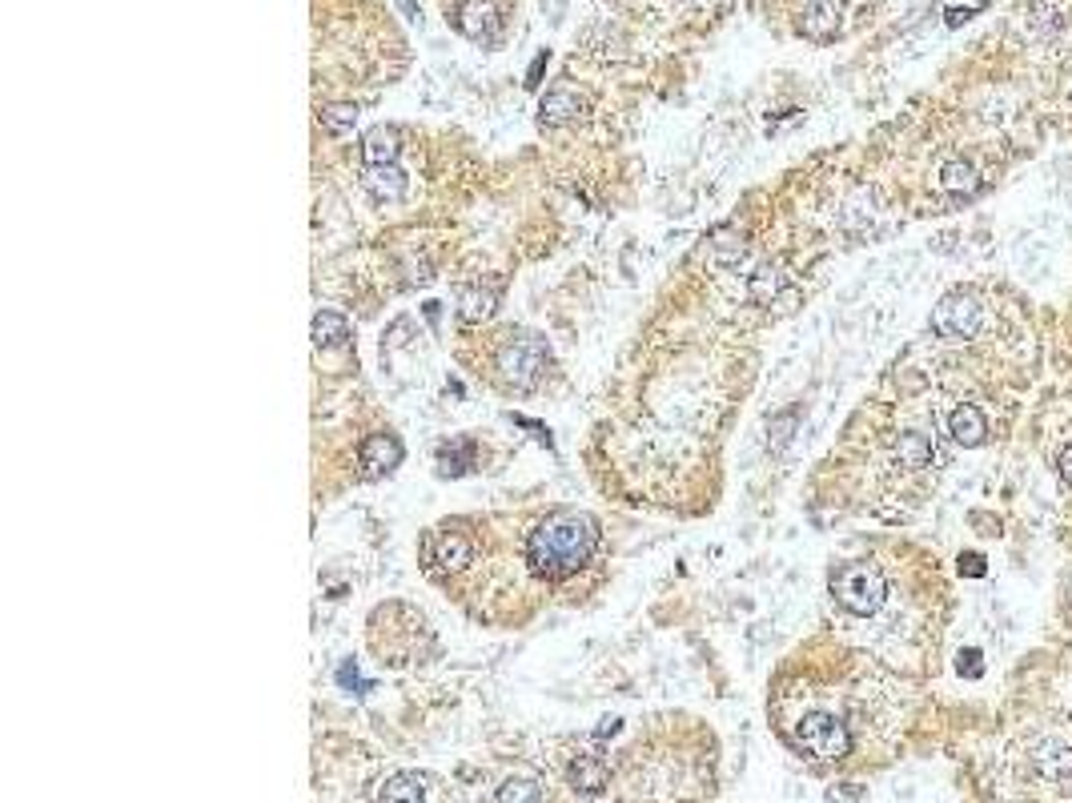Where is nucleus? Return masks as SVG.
<instances>
[{"mask_svg":"<svg viewBox=\"0 0 1072 803\" xmlns=\"http://www.w3.org/2000/svg\"><path fill=\"white\" fill-rule=\"evenodd\" d=\"M595 547H599V522L591 514L555 510L530 530L526 559H530L534 575H543V579L555 583V579L575 575L595 555Z\"/></svg>","mask_w":1072,"mask_h":803,"instance_id":"f257e3e1","label":"nucleus"},{"mask_svg":"<svg viewBox=\"0 0 1072 803\" xmlns=\"http://www.w3.org/2000/svg\"><path fill=\"white\" fill-rule=\"evenodd\" d=\"M832 595L852 615H876L888 599V579L876 563H848L832 575Z\"/></svg>","mask_w":1072,"mask_h":803,"instance_id":"f03ea898","label":"nucleus"},{"mask_svg":"<svg viewBox=\"0 0 1072 803\" xmlns=\"http://www.w3.org/2000/svg\"><path fill=\"white\" fill-rule=\"evenodd\" d=\"M795 739H799V747L808 751V755L828 759V763L852 755V731H848V723L836 719V715H828V711L803 715V719L795 723Z\"/></svg>","mask_w":1072,"mask_h":803,"instance_id":"7ed1b4c3","label":"nucleus"},{"mask_svg":"<svg viewBox=\"0 0 1072 803\" xmlns=\"http://www.w3.org/2000/svg\"><path fill=\"white\" fill-rule=\"evenodd\" d=\"M980 318H984V306L972 290H952L948 298H940V306L932 310V330L948 342H964L980 330Z\"/></svg>","mask_w":1072,"mask_h":803,"instance_id":"20e7f679","label":"nucleus"},{"mask_svg":"<svg viewBox=\"0 0 1072 803\" xmlns=\"http://www.w3.org/2000/svg\"><path fill=\"white\" fill-rule=\"evenodd\" d=\"M498 366H502V374L514 386H534V382H539V374L547 370V346L539 338H518L514 346L502 350Z\"/></svg>","mask_w":1072,"mask_h":803,"instance_id":"39448f33","label":"nucleus"},{"mask_svg":"<svg viewBox=\"0 0 1072 803\" xmlns=\"http://www.w3.org/2000/svg\"><path fill=\"white\" fill-rule=\"evenodd\" d=\"M454 29L474 45H494L502 33V17L490 0H462L454 9Z\"/></svg>","mask_w":1072,"mask_h":803,"instance_id":"423d86ee","label":"nucleus"},{"mask_svg":"<svg viewBox=\"0 0 1072 803\" xmlns=\"http://www.w3.org/2000/svg\"><path fill=\"white\" fill-rule=\"evenodd\" d=\"M844 29V5L840 0H808L799 13V33L816 41V45H832Z\"/></svg>","mask_w":1072,"mask_h":803,"instance_id":"0eeeda50","label":"nucleus"},{"mask_svg":"<svg viewBox=\"0 0 1072 803\" xmlns=\"http://www.w3.org/2000/svg\"><path fill=\"white\" fill-rule=\"evenodd\" d=\"M1032 767L1044 783L1052 787H1068L1072 783V743L1064 739H1040L1032 751Z\"/></svg>","mask_w":1072,"mask_h":803,"instance_id":"6e6552de","label":"nucleus"},{"mask_svg":"<svg viewBox=\"0 0 1072 803\" xmlns=\"http://www.w3.org/2000/svg\"><path fill=\"white\" fill-rule=\"evenodd\" d=\"M402 462V442L394 434H370L358 450V466L366 478H382Z\"/></svg>","mask_w":1072,"mask_h":803,"instance_id":"1a4fd4ad","label":"nucleus"},{"mask_svg":"<svg viewBox=\"0 0 1072 803\" xmlns=\"http://www.w3.org/2000/svg\"><path fill=\"white\" fill-rule=\"evenodd\" d=\"M948 434H952L960 446H980V442L988 438V418H984V410L972 406V402L956 406V410L948 414Z\"/></svg>","mask_w":1072,"mask_h":803,"instance_id":"9d476101","label":"nucleus"},{"mask_svg":"<svg viewBox=\"0 0 1072 803\" xmlns=\"http://www.w3.org/2000/svg\"><path fill=\"white\" fill-rule=\"evenodd\" d=\"M470 559H474L470 539H462V534H450V530L434 534V543H430V563H438L442 571H462Z\"/></svg>","mask_w":1072,"mask_h":803,"instance_id":"9b49d317","label":"nucleus"},{"mask_svg":"<svg viewBox=\"0 0 1072 803\" xmlns=\"http://www.w3.org/2000/svg\"><path fill=\"white\" fill-rule=\"evenodd\" d=\"M583 113V101H579V93H571V89H551L543 101H539V121L543 125H567V121H575Z\"/></svg>","mask_w":1072,"mask_h":803,"instance_id":"f8f14e48","label":"nucleus"},{"mask_svg":"<svg viewBox=\"0 0 1072 803\" xmlns=\"http://www.w3.org/2000/svg\"><path fill=\"white\" fill-rule=\"evenodd\" d=\"M362 185L378 197V201H398L406 193V173L398 165H366Z\"/></svg>","mask_w":1072,"mask_h":803,"instance_id":"ddd939ff","label":"nucleus"},{"mask_svg":"<svg viewBox=\"0 0 1072 803\" xmlns=\"http://www.w3.org/2000/svg\"><path fill=\"white\" fill-rule=\"evenodd\" d=\"M378 799L382 803H426V779L414 775V771H398V775H390L382 783Z\"/></svg>","mask_w":1072,"mask_h":803,"instance_id":"4468645a","label":"nucleus"},{"mask_svg":"<svg viewBox=\"0 0 1072 803\" xmlns=\"http://www.w3.org/2000/svg\"><path fill=\"white\" fill-rule=\"evenodd\" d=\"M398 133L394 129H386V125H378V129H370L366 137H362V161L366 165H394L398 161Z\"/></svg>","mask_w":1072,"mask_h":803,"instance_id":"2eb2a0df","label":"nucleus"},{"mask_svg":"<svg viewBox=\"0 0 1072 803\" xmlns=\"http://www.w3.org/2000/svg\"><path fill=\"white\" fill-rule=\"evenodd\" d=\"M310 334H314V346H318V350H338V346L350 342V326H346V318H342V314H330V310H322V314L314 318Z\"/></svg>","mask_w":1072,"mask_h":803,"instance_id":"dca6fc26","label":"nucleus"},{"mask_svg":"<svg viewBox=\"0 0 1072 803\" xmlns=\"http://www.w3.org/2000/svg\"><path fill=\"white\" fill-rule=\"evenodd\" d=\"M896 462H900L904 470H924V466L932 462V442H928L924 434H916V430L900 434V438H896Z\"/></svg>","mask_w":1072,"mask_h":803,"instance_id":"f3484780","label":"nucleus"},{"mask_svg":"<svg viewBox=\"0 0 1072 803\" xmlns=\"http://www.w3.org/2000/svg\"><path fill=\"white\" fill-rule=\"evenodd\" d=\"M940 185H944V193H952V197H972V193L980 189L976 169H972L968 161H948V165L940 169Z\"/></svg>","mask_w":1072,"mask_h":803,"instance_id":"a211bd4d","label":"nucleus"},{"mask_svg":"<svg viewBox=\"0 0 1072 803\" xmlns=\"http://www.w3.org/2000/svg\"><path fill=\"white\" fill-rule=\"evenodd\" d=\"M571 783H575V791L599 795V791L607 787V767H603L599 759H579V763L571 767Z\"/></svg>","mask_w":1072,"mask_h":803,"instance_id":"6ab92c4d","label":"nucleus"},{"mask_svg":"<svg viewBox=\"0 0 1072 803\" xmlns=\"http://www.w3.org/2000/svg\"><path fill=\"white\" fill-rule=\"evenodd\" d=\"M779 290H783V274L775 270V265H763V270H755L751 282H747V294H751V302H759V306H767Z\"/></svg>","mask_w":1072,"mask_h":803,"instance_id":"aec40b11","label":"nucleus"},{"mask_svg":"<svg viewBox=\"0 0 1072 803\" xmlns=\"http://www.w3.org/2000/svg\"><path fill=\"white\" fill-rule=\"evenodd\" d=\"M543 799V787L534 779H506L498 787V803H539Z\"/></svg>","mask_w":1072,"mask_h":803,"instance_id":"412c9836","label":"nucleus"},{"mask_svg":"<svg viewBox=\"0 0 1072 803\" xmlns=\"http://www.w3.org/2000/svg\"><path fill=\"white\" fill-rule=\"evenodd\" d=\"M318 121H322V129L326 133H350L354 129V121H358V105H326L322 113H318Z\"/></svg>","mask_w":1072,"mask_h":803,"instance_id":"4be33fe9","label":"nucleus"},{"mask_svg":"<svg viewBox=\"0 0 1072 803\" xmlns=\"http://www.w3.org/2000/svg\"><path fill=\"white\" fill-rule=\"evenodd\" d=\"M490 310H494V290H470V294H462L458 318L462 322H482V318H490Z\"/></svg>","mask_w":1072,"mask_h":803,"instance_id":"5701e85b","label":"nucleus"},{"mask_svg":"<svg viewBox=\"0 0 1072 803\" xmlns=\"http://www.w3.org/2000/svg\"><path fill=\"white\" fill-rule=\"evenodd\" d=\"M791 430H795V410H787L783 418L771 422V450H783L787 438H791Z\"/></svg>","mask_w":1072,"mask_h":803,"instance_id":"b1692460","label":"nucleus"},{"mask_svg":"<svg viewBox=\"0 0 1072 803\" xmlns=\"http://www.w3.org/2000/svg\"><path fill=\"white\" fill-rule=\"evenodd\" d=\"M860 795H864V787H856V783H836V787L828 791V803H860Z\"/></svg>","mask_w":1072,"mask_h":803,"instance_id":"393cba45","label":"nucleus"},{"mask_svg":"<svg viewBox=\"0 0 1072 803\" xmlns=\"http://www.w3.org/2000/svg\"><path fill=\"white\" fill-rule=\"evenodd\" d=\"M956 667H960V675H964V679H976V675L984 671V663H980V651H964Z\"/></svg>","mask_w":1072,"mask_h":803,"instance_id":"a878e982","label":"nucleus"},{"mask_svg":"<svg viewBox=\"0 0 1072 803\" xmlns=\"http://www.w3.org/2000/svg\"><path fill=\"white\" fill-rule=\"evenodd\" d=\"M543 69H547V53H539V57H534V65H530V73H526V85H530V89H534V85H539V77H543Z\"/></svg>","mask_w":1072,"mask_h":803,"instance_id":"bb28decb","label":"nucleus"},{"mask_svg":"<svg viewBox=\"0 0 1072 803\" xmlns=\"http://www.w3.org/2000/svg\"><path fill=\"white\" fill-rule=\"evenodd\" d=\"M960 571H964V575H984V559H980V555H964V559H960Z\"/></svg>","mask_w":1072,"mask_h":803,"instance_id":"cd10ccee","label":"nucleus"},{"mask_svg":"<svg viewBox=\"0 0 1072 803\" xmlns=\"http://www.w3.org/2000/svg\"><path fill=\"white\" fill-rule=\"evenodd\" d=\"M1060 478L1072 486V446H1064V450H1060Z\"/></svg>","mask_w":1072,"mask_h":803,"instance_id":"c85d7f7f","label":"nucleus"},{"mask_svg":"<svg viewBox=\"0 0 1072 803\" xmlns=\"http://www.w3.org/2000/svg\"><path fill=\"white\" fill-rule=\"evenodd\" d=\"M338 679H342V683H346V687H366V683H362V679H358V671H354V663H346V667H342V671H338Z\"/></svg>","mask_w":1072,"mask_h":803,"instance_id":"c756f323","label":"nucleus"},{"mask_svg":"<svg viewBox=\"0 0 1072 803\" xmlns=\"http://www.w3.org/2000/svg\"><path fill=\"white\" fill-rule=\"evenodd\" d=\"M619 731V719H603V727H599V735H615Z\"/></svg>","mask_w":1072,"mask_h":803,"instance_id":"7c9ffc66","label":"nucleus"},{"mask_svg":"<svg viewBox=\"0 0 1072 803\" xmlns=\"http://www.w3.org/2000/svg\"><path fill=\"white\" fill-rule=\"evenodd\" d=\"M398 5H402L406 13H414V0H398Z\"/></svg>","mask_w":1072,"mask_h":803,"instance_id":"2f4dec72","label":"nucleus"}]
</instances>
